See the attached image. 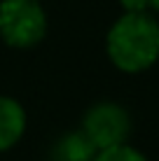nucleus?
Wrapping results in <instances>:
<instances>
[{"label": "nucleus", "instance_id": "1", "mask_svg": "<svg viewBox=\"0 0 159 161\" xmlns=\"http://www.w3.org/2000/svg\"><path fill=\"white\" fill-rule=\"evenodd\" d=\"M105 56L124 75H140L159 61V19L152 12L119 14L105 33Z\"/></svg>", "mask_w": 159, "mask_h": 161}, {"label": "nucleus", "instance_id": "2", "mask_svg": "<svg viewBox=\"0 0 159 161\" xmlns=\"http://www.w3.org/2000/svg\"><path fill=\"white\" fill-rule=\"evenodd\" d=\"M49 19L40 0H0V40L12 49H33L47 37Z\"/></svg>", "mask_w": 159, "mask_h": 161}, {"label": "nucleus", "instance_id": "3", "mask_svg": "<svg viewBox=\"0 0 159 161\" xmlns=\"http://www.w3.org/2000/svg\"><path fill=\"white\" fill-rule=\"evenodd\" d=\"M80 131L98 152L108 147L127 145L133 133V117L129 108L117 101H96L84 110Z\"/></svg>", "mask_w": 159, "mask_h": 161}, {"label": "nucleus", "instance_id": "4", "mask_svg": "<svg viewBox=\"0 0 159 161\" xmlns=\"http://www.w3.org/2000/svg\"><path fill=\"white\" fill-rule=\"evenodd\" d=\"M28 114L14 96H0V154L9 152L24 140Z\"/></svg>", "mask_w": 159, "mask_h": 161}, {"label": "nucleus", "instance_id": "5", "mask_svg": "<svg viewBox=\"0 0 159 161\" xmlns=\"http://www.w3.org/2000/svg\"><path fill=\"white\" fill-rule=\"evenodd\" d=\"M98 149L80 129L65 131L49 147V161H94Z\"/></svg>", "mask_w": 159, "mask_h": 161}, {"label": "nucleus", "instance_id": "6", "mask_svg": "<svg viewBox=\"0 0 159 161\" xmlns=\"http://www.w3.org/2000/svg\"><path fill=\"white\" fill-rule=\"evenodd\" d=\"M94 161H150V157L145 152H140L138 147H133L131 142H127V145H117V147L96 152Z\"/></svg>", "mask_w": 159, "mask_h": 161}, {"label": "nucleus", "instance_id": "7", "mask_svg": "<svg viewBox=\"0 0 159 161\" xmlns=\"http://www.w3.org/2000/svg\"><path fill=\"white\" fill-rule=\"evenodd\" d=\"M119 7H122V14H143L150 12V5L147 0H117Z\"/></svg>", "mask_w": 159, "mask_h": 161}, {"label": "nucleus", "instance_id": "8", "mask_svg": "<svg viewBox=\"0 0 159 161\" xmlns=\"http://www.w3.org/2000/svg\"><path fill=\"white\" fill-rule=\"evenodd\" d=\"M147 5H150V12L157 16L159 14V0H147Z\"/></svg>", "mask_w": 159, "mask_h": 161}]
</instances>
